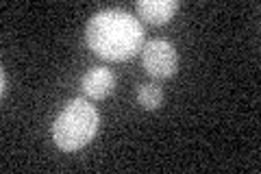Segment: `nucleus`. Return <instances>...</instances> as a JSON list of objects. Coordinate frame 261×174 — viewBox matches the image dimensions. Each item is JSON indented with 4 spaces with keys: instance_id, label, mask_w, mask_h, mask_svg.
I'll return each instance as SVG.
<instances>
[{
    "instance_id": "f257e3e1",
    "label": "nucleus",
    "mask_w": 261,
    "mask_h": 174,
    "mask_svg": "<svg viewBox=\"0 0 261 174\" xmlns=\"http://www.w3.org/2000/svg\"><path fill=\"white\" fill-rule=\"evenodd\" d=\"M85 39L87 46L105 61H126L142 53L144 27L128 11L105 9L89 18Z\"/></svg>"
},
{
    "instance_id": "423d86ee",
    "label": "nucleus",
    "mask_w": 261,
    "mask_h": 174,
    "mask_svg": "<svg viewBox=\"0 0 261 174\" xmlns=\"http://www.w3.org/2000/svg\"><path fill=\"white\" fill-rule=\"evenodd\" d=\"M137 103H140L144 109L154 111L159 109L161 103H163V89L157 83H142L137 87Z\"/></svg>"
},
{
    "instance_id": "7ed1b4c3",
    "label": "nucleus",
    "mask_w": 261,
    "mask_h": 174,
    "mask_svg": "<svg viewBox=\"0 0 261 174\" xmlns=\"http://www.w3.org/2000/svg\"><path fill=\"white\" fill-rule=\"evenodd\" d=\"M144 70L154 79H170L178 70L176 48L166 39H150L142 46Z\"/></svg>"
},
{
    "instance_id": "f03ea898",
    "label": "nucleus",
    "mask_w": 261,
    "mask_h": 174,
    "mask_svg": "<svg viewBox=\"0 0 261 174\" xmlns=\"http://www.w3.org/2000/svg\"><path fill=\"white\" fill-rule=\"evenodd\" d=\"M100 129V113L87 98H72L53 122V139L59 151L74 153L85 148Z\"/></svg>"
},
{
    "instance_id": "20e7f679",
    "label": "nucleus",
    "mask_w": 261,
    "mask_h": 174,
    "mask_svg": "<svg viewBox=\"0 0 261 174\" xmlns=\"http://www.w3.org/2000/svg\"><path fill=\"white\" fill-rule=\"evenodd\" d=\"M81 89H83V94L89 101H105L116 89V74L109 68H105V65L89 68L81 77Z\"/></svg>"
},
{
    "instance_id": "39448f33",
    "label": "nucleus",
    "mask_w": 261,
    "mask_h": 174,
    "mask_svg": "<svg viewBox=\"0 0 261 174\" xmlns=\"http://www.w3.org/2000/svg\"><path fill=\"white\" fill-rule=\"evenodd\" d=\"M135 11L148 24H166L178 11V0H140Z\"/></svg>"
},
{
    "instance_id": "0eeeda50",
    "label": "nucleus",
    "mask_w": 261,
    "mask_h": 174,
    "mask_svg": "<svg viewBox=\"0 0 261 174\" xmlns=\"http://www.w3.org/2000/svg\"><path fill=\"white\" fill-rule=\"evenodd\" d=\"M0 79H3V89H0V96H7V89H9V87H7V72L3 70V74H0Z\"/></svg>"
}]
</instances>
